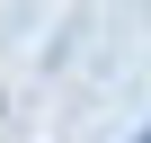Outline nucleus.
I'll return each mask as SVG.
<instances>
[{"label":"nucleus","mask_w":151,"mask_h":143,"mask_svg":"<svg viewBox=\"0 0 151 143\" xmlns=\"http://www.w3.org/2000/svg\"><path fill=\"white\" fill-rule=\"evenodd\" d=\"M133 143H151V125H142V134H133Z\"/></svg>","instance_id":"1"}]
</instances>
